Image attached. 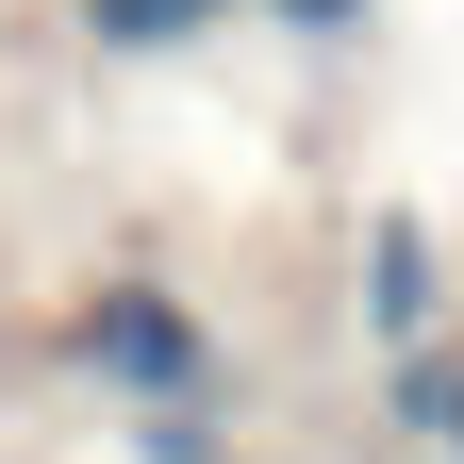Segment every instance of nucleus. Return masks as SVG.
Returning <instances> with one entry per match:
<instances>
[{
  "instance_id": "nucleus-6",
  "label": "nucleus",
  "mask_w": 464,
  "mask_h": 464,
  "mask_svg": "<svg viewBox=\"0 0 464 464\" xmlns=\"http://www.w3.org/2000/svg\"><path fill=\"white\" fill-rule=\"evenodd\" d=\"M266 17H282V34H315V50H348V34L382 17V0H266Z\"/></svg>"
},
{
  "instance_id": "nucleus-3",
  "label": "nucleus",
  "mask_w": 464,
  "mask_h": 464,
  "mask_svg": "<svg viewBox=\"0 0 464 464\" xmlns=\"http://www.w3.org/2000/svg\"><path fill=\"white\" fill-rule=\"evenodd\" d=\"M382 431H415L431 464H464V332H431V348H382Z\"/></svg>"
},
{
  "instance_id": "nucleus-1",
  "label": "nucleus",
  "mask_w": 464,
  "mask_h": 464,
  "mask_svg": "<svg viewBox=\"0 0 464 464\" xmlns=\"http://www.w3.org/2000/svg\"><path fill=\"white\" fill-rule=\"evenodd\" d=\"M50 365H67L100 415L216 398V315H199L166 266H100V282H67V315H50Z\"/></svg>"
},
{
  "instance_id": "nucleus-4",
  "label": "nucleus",
  "mask_w": 464,
  "mask_h": 464,
  "mask_svg": "<svg viewBox=\"0 0 464 464\" xmlns=\"http://www.w3.org/2000/svg\"><path fill=\"white\" fill-rule=\"evenodd\" d=\"M249 0H83V50H116V67H150V50H199V34H232Z\"/></svg>"
},
{
  "instance_id": "nucleus-5",
  "label": "nucleus",
  "mask_w": 464,
  "mask_h": 464,
  "mask_svg": "<svg viewBox=\"0 0 464 464\" xmlns=\"http://www.w3.org/2000/svg\"><path fill=\"white\" fill-rule=\"evenodd\" d=\"M116 448L133 464H232V415L216 398H150V415H116Z\"/></svg>"
},
{
  "instance_id": "nucleus-2",
  "label": "nucleus",
  "mask_w": 464,
  "mask_h": 464,
  "mask_svg": "<svg viewBox=\"0 0 464 464\" xmlns=\"http://www.w3.org/2000/svg\"><path fill=\"white\" fill-rule=\"evenodd\" d=\"M348 315H365V348H431V332H448L431 199H365V232H348Z\"/></svg>"
}]
</instances>
